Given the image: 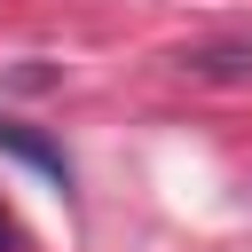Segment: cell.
<instances>
[{
  "instance_id": "cell-1",
  "label": "cell",
  "mask_w": 252,
  "mask_h": 252,
  "mask_svg": "<svg viewBox=\"0 0 252 252\" xmlns=\"http://www.w3.org/2000/svg\"><path fill=\"white\" fill-rule=\"evenodd\" d=\"M0 150L8 158H24V165H39L47 181H71V158L47 142V134H32V126H16V118H0Z\"/></svg>"
},
{
  "instance_id": "cell-3",
  "label": "cell",
  "mask_w": 252,
  "mask_h": 252,
  "mask_svg": "<svg viewBox=\"0 0 252 252\" xmlns=\"http://www.w3.org/2000/svg\"><path fill=\"white\" fill-rule=\"evenodd\" d=\"M8 244H16V228H8V213H0V252H8Z\"/></svg>"
},
{
  "instance_id": "cell-2",
  "label": "cell",
  "mask_w": 252,
  "mask_h": 252,
  "mask_svg": "<svg viewBox=\"0 0 252 252\" xmlns=\"http://www.w3.org/2000/svg\"><path fill=\"white\" fill-rule=\"evenodd\" d=\"M181 71H197V79H252V47H197V55H181Z\"/></svg>"
}]
</instances>
